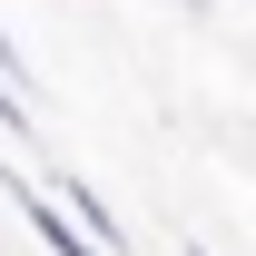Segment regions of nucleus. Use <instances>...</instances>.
Returning a JSON list of instances; mask_svg holds the SVG:
<instances>
[{
	"instance_id": "nucleus-2",
	"label": "nucleus",
	"mask_w": 256,
	"mask_h": 256,
	"mask_svg": "<svg viewBox=\"0 0 256 256\" xmlns=\"http://www.w3.org/2000/svg\"><path fill=\"white\" fill-rule=\"evenodd\" d=\"M50 188H60V197H69V217L89 226V236H98V246H108V256H128V226H118V217H108V197H98V188H89V178H50Z\"/></svg>"
},
{
	"instance_id": "nucleus-3",
	"label": "nucleus",
	"mask_w": 256,
	"mask_h": 256,
	"mask_svg": "<svg viewBox=\"0 0 256 256\" xmlns=\"http://www.w3.org/2000/svg\"><path fill=\"white\" fill-rule=\"evenodd\" d=\"M0 128H10V138H30V89H20L10 69H0Z\"/></svg>"
},
{
	"instance_id": "nucleus-4",
	"label": "nucleus",
	"mask_w": 256,
	"mask_h": 256,
	"mask_svg": "<svg viewBox=\"0 0 256 256\" xmlns=\"http://www.w3.org/2000/svg\"><path fill=\"white\" fill-rule=\"evenodd\" d=\"M188 256H207V246H197V236H188Z\"/></svg>"
},
{
	"instance_id": "nucleus-1",
	"label": "nucleus",
	"mask_w": 256,
	"mask_h": 256,
	"mask_svg": "<svg viewBox=\"0 0 256 256\" xmlns=\"http://www.w3.org/2000/svg\"><path fill=\"white\" fill-rule=\"evenodd\" d=\"M0 188H10V207L30 217V236H40L50 256H108V246L89 236V226L69 217V197H60V188H40V178H20V168H0Z\"/></svg>"
}]
</instances>
